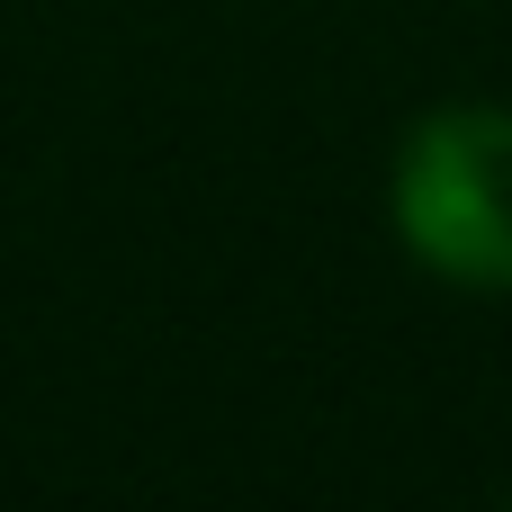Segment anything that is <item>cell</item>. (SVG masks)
Segmentation results:
<instances>
[{"label":"cell","mask_w":512,"mask_h":512,"mask_svg":"<svg viewBox=\"0 0 512 512\" xmlns=\"http://www.w3.org/2000/svg\"><path fill=\"white\" fill-rule=\"evenodd\" d=\"M396 234L450 288H512V108H432L405 135Z\"/></svg>","instance_id":"1"}]
</instances>
